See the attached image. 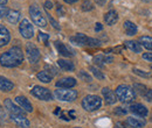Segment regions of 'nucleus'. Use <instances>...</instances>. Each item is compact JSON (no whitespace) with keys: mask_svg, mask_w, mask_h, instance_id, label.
<instances>
[{"mask_svg":"<svg viewBox=\"0 0 152 128\" xmlns=\"http://www.w3.org/2000/svg\"><path fill=\"white\" fill-rule=\"evenodd\" d=\"M22 62H23V53H22V49L18 46L12 47L11 49H8L7 51L0 55V64L1 67H5V68L19 67Z\"/></svg>","mask_w":152,"mask_h":128,"instance_id":"obj_1","label":"nucleus"},{"mask_svg":"<svg viewBox=\"0 0 152 128\" xmlns=\"http://www.w3.org/2000/svg\"><path fill=\"white\" fill-rule=\"evenodd\" d=\"M116 97L119 101L122 103H132L133 100L136 99V92L133 91V89H131L128 85H118L116 89Z\"/></svg>","mask_w":152,"mask_h":128,"instance_id":"obj_2","label":"nucleus"},{"mask_svg":"<svg viewBox=\"0 0 152 128\" xmlns=\"http://www.w3.org/2000/svg\"><path fill=\"white\" fill-rule=\"evenodd\" d=\"M70 42L74 43L76 46H87V47H99L101 46V41L94 38V37H89L82 33H77L74 36L70 37Z\"/></svg>","mask_w":152,"mask_h":128,"instance_id":"obj_3","label":"nucleus"},{"mask_svg":"<svg viewBox=\"0 0 152 128\" xmlns=\"http://www.w3.org/2000/svg\"><path fill=\"white\" fill-rule=\"evenodd\" d=\"M102 99L95 94H88L82 99V107L87 112H94L101 108Z\"/></svg>","mask_w":152,"mask_h":128,"instance_id":"obj_4","label":"nucleus"},{"mask_svg":"<svg viewBox=\"0 0 152 128\" xmlns=\"http://www.w3.org/2000/svg\"><path fill=\"white\" fill-rule=\"evenodd\" d=\"M29 15L32 18V21L34 22V25H37L39 27H46L47 26V20H46L43 13L41 12L40 7L37 4L31 5V7H29Z\"/></svg>","mask_w":152,"mask_h":128,"instance_id":"obj_5","label":"nucleus"},{"mask_svg":"<svg viewBox=\"0 0 152 128\" xmlns=\"http://www.w3.org/2000/svg\"><path fill=\"white\" fill-rule=\"evenodd\" d=\"M77 91L70 89H58L54 92V97L60 101H74L77 98Z\"/></svg>","mask_w":152,"mask_h":128,"instance_id":"obj_6","label":"nucleus"},{"mask_svg":"<svg viewBox=\"0 0 152 128\" xmlns=\"http://www.w3.org/2000/svg\"><path fill=\"white\" fill-rule=\"evenodd\" d=\"M32 95H34L35 98H38L40 100H43V101H49V100H53V94L52 92L49 91L48 89L46 88H42L40 85H35L33 89H32Z\"/></svg>","mask_w":152,"mask_h":128,"instance_id":"obj_7","label":"nucleus"},{"mask_svg":"<svg viewBox=\"0 0 152 128\" xmlns=\"http://www.w3.org/2000/svg\"><path fill=\"white\" fill-rule=\"evenodd\" d=\"M26 55H27V58H28L31 64L38 63L39 61H40V57H41L40 50L38 49V47L34 43H32V42L26 44Z\"/></svg>","mask_w":152,"mask_h":128,"instance_id":"obj_8","label":"nucleus"},{"mask_svg":"<svg viewBox=\"0 0 152 128\" xmlns=\"http://www.w3.org/2000/svg\"><path fill=\"white\" fill-rule=\"evenodd\" d=\"M19 32L21 34V36L25 37V38H32L34 36V27L33 25L27 20V19H23L19 25Z\"/></svg>","mask_w":152,"mask_h":128,"instance_id":"obj_9","label":"nucleus"},{"mask_svg":"<svg viewBox=\"0 0 152 128\" xmlns=\"http://www.w3.org/2000/svg\"><path fill=\"white\" fill-rule=\"evenodd\" d=\"M4 105H5V108L8 111V113L11 115H25V113H26L21 107L17 106L11 99H5Z\"/></svg>","mask_w":152,"mask_h":128,"instance_id":"obj_10","label":"nucleus"},{"mask_svg":"<svg viewBox=\"0 0 152 128\" xmlns=\"http://www.w3.org/2000/svg\"><path fill=\"white\" fill-rule=\"evenodd\" d=\"M55 85L58 89H72L76 85V79L73 77H63L57 80Z\"/></svg>","mask_w":152,"mask_h":128,"instance_id":"obj_11","label":"nucleus"},{"mask_svg":"<svg viewBox=\"0 0 152 128\" xmlns=\"http://www.w3.org/2000/svg\"><path fill=\"white\" fill-rule=\"evenodd\" d=\"M15 101H17V104H18L25 112H27V113H32V112H33V106H32L31 101H29L26 97H23V95H18V97L15 98Z\"/></svg>","mask_w":152,"mask_h":128,"instance_id":"obj_12","label":"nucleus"},{"mask_svg":"<svg viewBox=\"0 0 152 128\" xmlns=\"http://www.w3.org/2000/svg\"><path fill=\"white\" fill-rule=\"evenodd\" d=\"M11 41V33L10 30L4 26L0 25V47H5Z\"/></svg>","mask_w":152,"mask_h":128,"instance_id":"obj_13","label":"nucleus"},{"mask_svg":"<svg viewBox=\"0 0 152 128\" xmlns=\"http://www.w3.org/2000/svg\"><path fill=\"white\" fill-rule=\"evenodd\" d=\"M130 111L132 112L133 114H136L137 116H142V118H145L149 113L148 108L143 105V104H132L130 106Z\"/></svg>","mask_w":152,"mask_h":128,"instance_id":"obj_14","label":"nucleus"},{"mask_svg":"<svg viewBox=\"0 0 152 128\" xmlns=\"http://www.w3.org/2000/svg\"><path fill=\"white\" fill-rule=\"evenodd\" d=\"M102 94L104 97V100L108 105H113L117 101V97H116V93L111 91L109 88H103L102 89Z\"/></svg>","mask_w":152,"mask_h":128,"instance_id":"obj_15","label":"nucleus"},{"mask_svg":"<svg viewBox=\"0 0 152 128\" xmlns=\"http://www.w3.org/2000/svg\"><path fill=\"white\" fill-rule=\"evenodd\" d=\"M55 47H56L57 51H58L60 55L64 56V57H70V56L74 55V51H73L70 48H68L64 43H62V42H60V41H56V42H55Z\"/></svg>","mask_w":152,"mask_h":128,"instance_id":"obj_16","label":"nucleus"},{"mask_svg":"<svg viewBox=\"0 0 152 128\" xmlns=\"http://www.w3.org/2000/svg\"><path fill=\"white\" fill-rule=\"evenodd\" d=\"M11 119L21 128H29L31 126L29 120L25 115H11Z\"/></svg>","mask_w":152,"mask_h":128,"instance_id":"obj_17","label":"nucleus"},{"mask_svg":"<svg viewBox=\"0 0 152 128\" xmlns=\"http://www.w3.org/2000/svg\"><path fill=\"white\" fill-rule=\"evenodd\" d=\"M57 65L60 67V69H62L63 71H74L75 70V65L72 61L69 59H63V58H60L57 61Z\"/></svg>","mask_w":152,"mask_h":128,"instance_id":"obj_18","label":"nucleus"},{"mask_svg":"<svg viewBox=\"0 0 152 128\" xmlns=\"http://www.w3.org/2000/svg\"><path fill=\"white\" fill-rule=\"evenodd\" d=\"M14 89V84L4 76H0V91L10 92Z\"/></svg>","mask_w":152,"mask_h":128,"instance_id":"obj_19","label":"nucleus"},{"mask_svg":"<svg viewBox=\"0 0 152 128\" xmlns=\"http://www.w3.org/2000/svg\"><path fill=\"white\" fill-rule=\"evenodd\" d=\"M126 124L132 128H143L146 125V122L144 120H142L139 118H134V116H128Z\"/></svg>","mask_w":152,"mask_h":128,"instance_id":"obj_20","label":"nucleus"},{"mask_svg":"<svg viewBox=\"0 0 152 128\" xmlns=\"http://www.w3.org/2000/svg\"><path fill=\"white\" fill-rule=\"evenodd\" d=\"M104 21H105V23L109 25V26L115 25V23L118 21V13H117L115 9L109 11V12L105 13V15H104Z\"/></svg>","mask_w":152,"mask_h":128,"instance_id":"obj_21","label":"nucleus"},{"mask_svg":"<svg viewBox=\"0 0 152 128\" xmlns=\"http://www.w3.org/2000/svg\"><path fill=\"white\" fill-rule=\"evenodd\" d=\"M124 44H125V47H126L129 50H131V51L136 53V54L142 53V46H140V43L137 42V41H125Z\"/></svg>","mask_w":152,"mask_h":128,"instance_id":"obj_22","label":"nucleus"},{"mask_svg":"<svg viewBox=\"0 0 152 128\" xmlns=\"http://www.w3.org/2000/svg\"><path fill=\"white\" fill-rule=\"evenodd\" d=\"M113 61H114V57H111V56L97 55L94 57V62H95V64L99 65V67H103L104 63H111Z\"/></svg>","mask_w":152,"mask_h":128,"instance_id":"obj_23","label":"nucleus"},{"mask_svg":"<svg viewBox=\"0 0 152 128\" xmlns=\"http://www.w3.org/2000/svg\"><path fill=\"white\" fill-rule=\"evenodd\" d=\"M124 29H125V33L128 35H130V36L136 35L137 34V30H138L137 26L133 22H131V21H125L124 22Z\"/></svg>","mask_w":152,"mask_h":128,"instance_id":"obj_24","label":"nucleus"},{"mask_svg":"<svg viewBox=\"0 0 152 128\" xmlns=\"http://www.w3.org/2000/svg\"><path fill=\"white\" fill-rule=\"evenodd\" d=\"M20 12L19 11H15V9H10L8 14H7V21L11 22V23H18V21L20 20Z\"/></svg>","mask_w":152,"mask_h":128,"instance_id":"obj_25","label":"nucleus"},{"mask_svg":"<svg viewBox=\"0 0 152 128\" xmlns=\"http://www.w3.org/2000/svg\"><path fill=\"white\" fill-rule=\"evenodd\" d=\"M138 42L142 47H144L148 50H152V37L151 36H140L138 38Z\"/></svg>","mask_w":152,"mask_h":128,"instance_id":"obj_26","label":"nucleus"},{"mask_svg":"<svg viewBox=\"0 0 152 128\" xmlns=\"http://www.w3.org/2000/svg\"><path fill=\"white\" fill-rule=\"evenodd\" d=\"M37 77H38L39 80H40V82H42V83H50V80L53 79V76H52L49 72H47L46 70L38 72Z\"/></svg>","mask_w":152,"mask_h":128,"instance_id":"obj_27","label":"nucleus"},{"mask_svg":"<svg viewBox=\"0 0 152 128\" xmlns=\"http://www.w3.org/2000/svg\"><path fill=\"white\" fill-rule=\"evenodd\" d=\"M133 91L136 92L137 94L144 95V94L146 93V91H148V89H146V86L143 85V84H134V85H133Z\"/></svg>","mask_w":152,"mask_h":128,"instance_id":"obj_28","label":"nucleus"},{"mask_svg":"<svg viewBox=\"0 0 152 128\" xmlns=\"http://www.w3.org/2000/svg\"><path fill=\"white\" fill-rule=\"evenodd\" d=\"M78 78H80L81 80L86 82V83H90V82L93 80L91 76L87 72V71H84V70H81V71L78 72Z\"/></svg>","mask_w":152,"mask_h":128,"instance_id":"obj_29","label":"nucleus"},{"mask_svg":"<svg viewBox=\"0 0 152 128\" xmlns=\"http://www.w3.org/2000/svg\"><path fill=\"white\" fill-rule=\"evenodd\" d=\"M90 71L93 72V74L95 76L97 79H101V80L104 79V74L102 73V71H99L98 68H96V67H94V65H91V67H90Z\"/></svg>","mask_w":152,"mask_h":128,"instance_id":"obj_30","label":"nucleus"},{"mask_svg":"<svg viewBox=\"0 0 152 128\" xmlns=\"http://www.w3.org/2000/svg\"><path fill=\"white\" fill-rule=\"evenodd\" d=\"M81 8H82V11H84V12L91 11V9L94 8V6H93V2H91V0H83V2H82V6H81Z\"/></svg>","mask_w":152,"mask_h":128,"instance_id":"obj_31","label":"nucleus"},{"mask_svg":"<svg viewBox=\"0 0 152 128\" xmlns=\"http://www.w3.org/2000/svg\"><path fill=\"white\" fill-rule=\"evenodd\" d=\"M45 70H46L47 72L50 73L53 77L57 74V69L55 68V67H54V65H52V64H46V67H45Z\"/></svg>","mask_w":152,"mask_h":128,"instance_id":"obj_32","label":"nucleus"},{"mask_svg":"<svg viewBox=\"0 0 152 128\" xmlns=\"http://www.w3.org/2000/svg\"><path fill=\"white\" fill-rule=\"evenodd\" d=\"M132 71L134 74H137V76H140V77H143V78H148V77H150V73L146 72V71H143V70H140V69H137V68H133Z\"/></svg>","mask_w":152,"mask_h":128,"instance_id":"obj_33","label":"nucleus"},{"mask_svg":"<svg viewBox=\"0 0 152 128\" xmlns=\"http://www.w3.org/2000/svg\"><path fill=\"white\" fill-rule=\"evenodd\" d=\"M39 41H41V42H43V43H46L47 44V42H48V38H49V35L48 34H46V33H42V32H39Z\"/></svg>","mask_w":152,"mask_h":128,"instance_id":"obj_34","label":"nucleus"},{"mask_svg":"<svg viewBox=\"0 0 152 128\" xmlns=\"http://www.w3.org/2000/svg\"><path fill=\"white\" fill-rule=\"evenodd\" d=\"M8 12H10V9L7 8V6H5V5H0V18H5V17H7Z\"/></svg>","mask_w":152,"mask_h":128,"instance_id":"obj_35","label":"nucleus"},{"mask_svg":"<svg viewBox=\"0 0 152 128\" xmlns=\"http://www.w3.org/2000/svg\"><path fill=\"white\" fill-rule=\"evenodd\" d=\"M46 15H47V17H48V20H49V21H50V23H52V26H53V27H54V28H55V29H60V25H58V23H57V21H55V20H54V19L52 18V15H50V14H48V13H47V14H46Z\"/></svg>","mask_w":152,"mask_h":128,"instance_id":"obj_36","label":"nucleus"},{"mask_svg":"<svg viewBox=\"0 0 152 128\" xmlns=\"http://www.w3.org/2000/svg\"><path fill=\"white\" fill-rule=\"evenodd\" d=\"M126 113H128V111L125 110L124 107H117V108H115V114L124 115V114H126Z\"/></svg>","mask_w":152,"mask_h":128,"instance_id":"obj_37","label":"nucleus"},{"mask_svg":"<svg viewBox=\"0 0 152 128\" xmlns=\"http://www.w3.org/2000/svg\"><path fill=\"white\" fill-rule=\"evenodd\" d=\"M144 98L149 101V103H152V90L151 89H148V91H146V93L144 94Z\"/></svg>","mask_w":152,"mask_h":128,"instance_id":"obj_38","label":"nucleus"},{"mask_svg":"<svg viewBox=\"0 0 152 128\" xmlns=\"http://www.w3.org/2000/svg\"><path fill=\"white\" fill-rule=\"evenodd\" d=\"M143 58L149 61V62H152V53H145L143 54Z\"/></svg>","mask_w":152,"mask_h":128,"instance_id":"obj_39","label":"nucleus"},{"mask_svg":"<svg viewBox=\"0 0 152 128\" xmlns=\"http://www.w3.org/2000/svg\"><path fill=\"white\" fill-rule=\"evenodd\" d=\"M57 14H58V15H63V14H64V9L62 8L61 5H57Z\"/></svg>","mask_w":152,"mask_h":128,"instance_id":"obj_40","label":"nucleus"},{"mask_svg":"<svg viewBox=\"0 0 152 128\" xmlns=\"http://www.w3.org/2000/svg\"><path fill=\"white\" fill-rule=\"evenodd\" d=\"M94 1H95L98 6H104L108 2V0H94Z\"/></svg>","mask_w":152,"mask_h":128,"instance_id":"obj_41","label":"nucleus"},{"mask_svg":"<svg viewBox=\"0 0 152 128\" xmlns=\"http://www.w3.org/2000/svg\"><path fill=\"white\" fill-rule=\"evenodd\" d=\"M45 8H46V9H52V8H53V4H52L50 1H46V2H45Z\"/></svg>","mask_w":152,"mask_h":128,"instance_id":"obj_42","label":"nucleus"},{"mask_svg":"<svg viewBox=\"0 0 152 128\" xmlns=\"http://www.w3.org/2000/svg\"><path fill=\"white\" fill-rule=\"evenodd\" d=\"M103 29V26H102V23H99V22H97L95 26V32H101Z\"/></svg>","mask_w":152,"mask_h":128,"instance_id":"obj_43","label":"nucleus"},{"mask_svg":"<svg viewBox=\"0 0 152 128\" xmlns=\"http://www.w3.org/2000/svg\"><path fill=\"white\" fill-rule=\"evenodd\" d=\"M116 128H128L125 126V124H123V122H117L116 124Z\"/></svg>","mask_w":152,"mask_h":128,"instance_id":"obj_44","label":"nucleus"},{"mask_svg":"<svg viewBox=\"0 0 152 128\" xmlns=\"http://www.w3.org/2000/svg\"><path fill=\"white\" fill-rule=\"evenodd\" d=\"M64 2H67V4H69V5H72V4H75V2H77L78 0H63Z\"/></svg>","mask_w":152,"mask_h":128,"instance_id":"obj_45","label":"nucleus"},{"mask_svg":"<svg viewBox=\"0 0 152 128\" xmlns=\"http://www.w3.org/2000/svg\"><path fill=\"white\" fill-rule=\"evenodd\" d=\"M8 0H0V5H6Z\"/></svg>","mask_w":152,"mask_h":128,"instance_id":"obj_46","label":"nucleus"},{"mask_svg":"<svg viewBox=\"0 0 152 128\" xmlns=\"http://www.w3.org/2000/svg\"><path fill=\"white\" fill-rule=\"evenodd\" d=\"M143 1H146V2H150V1H152V0H143Z\"/></svg>","mask_w":152,"mask_h":128,"instance_id":"obj_47","label":"nucleus"},{"mask_svg":"<svg viewBox=\"0 0 152 128\" xmlns=\"http://www.w3.org/2000/svg\"><path fill=\"white\" fill-rule=\"evenodd\" d=\"M0 112H1V105H0Z\"/></svg>","mask_w":152,"mask_h":128,"instance_id":"obj_48","label":"nucleus"},{"mask_svg":"<svg viewBox=\"0 0 152 128\" xmlns=\"http://www.w3.org/2000/svg\"><path fill=\"white\" fill-rule=\"evenodd\" d=\"M74 128H82V127H74Z\"/></svg>","mask_w":152,"mask_h":128,"instance_id":"obj_49","label":"nucleus"},{"mask_svg":"<svg viewBox=\"0 0 152 128\" xmlns=\"http://www.w3.org/2000/svg\"><path fill=\"white\" fill-rule=\"evenodd\" d=\"M151 70H152V64H151Z\"/></svg>","mask_w":152,"mask_h":128,"instance_id":"obj_50","label":"nucleus"}]
</instances>
